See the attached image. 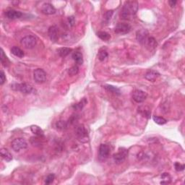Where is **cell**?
Returning a JSON list of instances; mask_svg holds the SVG:
<instances>
[{
    "mask_svg": "<svg viewBox=\"0 0 185 185\" xmlns=\"http://www.w3.org/2000/svg\"><path fill=\"white\" fill-rule=\"evenodd\" d=\"M87 104V101L85 99H83V100H82L81 101H80L78 104H74L72 107H73V108H74L75 110H81L82 108H83V107L85 106V105Z\"/></svg>",
    "mask_w": 185,
    "mask_h": 185,
    "instance_id": "cell-30",
    "label": "cell"
},
{
    "mask_svg": "<svg viewBox=\"0 0 185 185\" xmlns=\"http://www.w3.org/2000/svg\"><path fill=\"white\" fill-rule=\"evenodd\" d=\"M72 59L77 65H82L83 63V56L81 52L80 51H75L72 54Z\"/></svg>",
    "mask_w": 185,
    "mask_h": 185,
    "instance_id": "cell-19",
    "label": "cell"
},
{
    "mask_svg": "<svg viewBox=\"0 0 185 185\" xmlns=\"http://www.w3.org/2000/svg\"><path fill=\"white\" fill-rule=\"evenodd\" d=\"M1 62L3 66H5V67H7V66L8 65V64L10 63V61L8 60V57L6 56V55L5 54L4 51H3V49H1Z\"/></svg>",
    "mask_w": 185,
    "mask_h": 185,
    "instance_id": "cell-29",
    "label": "cell"
},
{
    "mask_svg": "<svg viewBox=\"0 0 185 185\" xmlns=\"http://www.w3.org/2000/svg\"><path fill=\"white\" fill-rule=\"evenodd\" d=\"M160 74L158 73V72L155 70H149L145 73V79L147 80L151 81V82H154L156 80V79L159 77Z\"/></svg>",
    "mask_w": 185,
    "mask_h": 185,
    "instance_id": "cell-15",
    "label": "cell"
},
{
    "mask_svg": "<svg viewBox=\"0 0 185 185\" xmlns=\"http://www.w3.org/2000/svg\"><path fill=\"white\" fill-rule=\"evenodd\" d=\"M33 78L35 83H44L46 80V73L45 71L43 69H35L34 72H33Z\"/></svg>",
    "mask_w": 185,
    "mask_h": 185,
    "instance_id": "cell-7",
    "label": "cell"
},
{
    "mask_svg": "<svg viewBox=\"0 0 185 185\" xmlns=\"http://www.w3.org/2000/svg\"><path fill=\"white\" fill-rule=\"evenodd\" d=\"M28 143L23 138H16L11 143V147L15 152H19L21 150L27 148Z\"/></svg>",
    "mask_w": 185,
    "mask_h": 185,
    "instance_id": "cell-2",
    "label": "cell"
},
{
    "mask_svg": "<svg viewBox=\"0 0 185 185\" xmlns=\"http://www.w3.org/2000/svg\"><path fill=\"white\" fill-rule=\"evenodd\" d=\"M12 88L15 90H19L25 94H30L33 91V88L31 85L28 83H21V84H15L12 85Z\"/></svg>",
    "mask_w": 185,
    "mask_h": 185,
    "instance_id": "cell-5",
    "label": "cell"
},
{
    "mask_svg": "<svg viewBox=\"0 0 185 185\" xmlns=\"http://www.w3.org/2000/svg\"><path fill=\"white\" fill-rule=\"evenodd\" d=\"M48 34L52 41H56L59 38V31L57 27L54 26H51L48 31Z\"/></svg>",
    "mask_w": 185,
    "mask_h": 185,
    "instance_id": "cell-12",
    "label": "cell"
},
{
    "mask_svg": "<svg viewBox=\"0 0 185 185\" xmlns=\"http://www.w3.org/2000/svg\"><path fill=\"white\" fill-rule=\"evenodd\" d=\"M11 52L12 54L19 58H23L25 55L24 51L17 46H13L11 49Z\"/></svg>",
    "mask_w": 185,
    "mask_h": 185,
    "instance_id": "cell-21",
    "label": "cell"
},
{
    "mask_svg": "<svg viewBox=\"0 0 185 185\" xmlns=\"http://www.w3.org/2000/svg\"><path fill=\"white\" fill-rule=\"evenodd\" d=\"M110 152H111L110 147L108 146V145H106V144H101L100 147H99V157H100L101 159H106V158L108 157V156H109Z\"/></svg>",
    "mask_w": 185,
    "mask_h": 185,
    "instance_id": "cell-10",
    "label": "cell"
},
{
    "mask_svg": "<svg viewBox=\"0 0 185 185\" xmlns=\"http://www.w3.org/2000/svg\"><path fill=\"white\" fill-rule=\"evenodd\" d=\"M104 88L106 89V90H108V91L113 92V93L117 94V95H120V90L118 88H117V87L113 86V85H105Z\"/></svg>",
    "mask_w": 185,
    "mask_h": 185,
    "instance_id": "cell-26",
    "label": "cell"
},
{
    "mask_svg": "<svg viewBox=\"0 0 185 185\" xmlns=\"http://www.w3.org/2000/svg\"><path fill=\"white\" fill-rule=\"evenodd\" d=\"M108 56V54L107 51L105 50V49H101V50L99 51V54H98V57H99V59L101 62L106 60V59H107Z\"/></svg>",
    "mask_w": 185,
    "mask_h": 185,
    "instance_id": "cell-27",
    "label": "cell"
},
{
    "mask_svg": "<svg viewBox=\"0 0 185 185\" xmlns=\"http://www.w3.org/2000/svg\"><path fill=\"white\" fill-rule=\"evenodd\" d=\"M168 3H169L170 6L171 7V8H174V7H175V5H177V2L175 1V0H174H174H171V1L168 2Z\"/></svg>",
    "mask_w": 185,
    "mask_h": 185,
    "instance_id": "cell-37",
    "label": "cell"
},
{
    "mask_svg": "<svg viewBox=\"0 0 185 185\" xmlns=\"http://www.w3.org/2000/svg\"><path fill=\"white\" fill-rule=\"evenodd\" d=\"M112 13H113V11H108L107 12H106V18L107 20L111 19Z\"/></svg>",
    "mask_w": 185,
    "mask_h": 185,
    "instance_id": "cell-36",
    "label": "cell"
},
{
    "mask_svg": "<svg viewBox=\"0 0 185 185\" xmlns=\"http://www.w3.org/2000/svg\"><path fill=\"white\" fill-rule=\"evenodd\" d=\"M148 37V32L145 29L140 30V31H138L136 33L137 40H138V41L140 43V44H142V45L145 44V43Z\"/></svg>",
    "mask_w": 185,
    "mask_h": 185,
    "instance_id": "cell-11",
    "label": "cell"
},
{
    "mask_svg": "<svg viewBox=\"0 0 185 185\" xmlns=\"http://www.w3.org/2000/svg\"><path fill=\"white\" fill-rule=\"evenodd\" d=\"M153 121L156 124H159V125H163V124H165L167 122L166 119H164L163 117H158V116H154V117H153Z\"/></svg>",
    "mask_w": 185,
    "mask_h": 185,
    "instance_id": "cell-28",
    "label": "cell"
},
{
    "mask_svg": "<svg viewBox=\"0 0 185 185\" xmlns=\"http://www.w3.org/2000/svg\"><path fill=\"white\" fill-rule=\"evenodd\" d=\"M55 179V176L54 174H50L47 176L45 179V184H50L53 182Z\"/></svg>",
    "mask_w": 185,
    "mask_h": 185,
    "instance_id": "cell-32",
    "label": "cell"
},
{
    "mask_svg": "<svg viewBox=\"0 0 185 185\" xmlns=\"http://www.w3.org/2000/svg\"><path fill=\"white\" fill-rule=\"evenodd\" d=\"M147 94L141 90H135L132 92V99L135 102L143 103L146 100Z\"/></svg>",
    "mask_w": 185,
    "mask_h": 185,
    "instance_id": "cell-8",
    "label": "cell"
},
{
    "mask_svg": "<svg viewBox=\"0 0 185 185\" xmlns=\"http://www.w3.org/2000/svg\"><path fill=\"white\" fill-rule=\"evenodd\" d=\"M31 130L33 134H35L37 137H41V138H44V131L41 129L38 126L32 125L31 127Z\"/></svg>",
    "mask_w": 185,
    "mask_h": 185,
    "instance_id": "cell-20",
    "label": "cell"
},
{
    "mask_svg": "<svg viewBox=\"0 0 185 185\" xmlns=\"http://www.w3.org/2000/svg\"><path fill=\"white\" fill-rule=\"evenodd\" d=\"M69 124L65 121H59L56 123V127L59 130H65L68 127Z\"/></svg>",
    "mask_w": 185,
    "mask_h": 185,
    "instance_id": "cell-23",
    "label": "cell"
},
{
    "mask_svg": "<svg viewBox=\"0 0 185 185\" xmlns=\"http://www.w3.org/2000/svg\"><path fill=\"white\" fill-rule=\"evenodd\" d=\"M5 15H6V16L9 19L15 20V19L20 18V17H22L23 13L21 12L17 11V10H9L5 12Z\"/></svg>",
    "mask_w": 185,
    "mask_h": 185,
    "instance_id": "cell-14",
    "label": "cell"
},
{
    "mask_svg": "<svg viewBox=\"0 0 185 185\" xmlns=\"http://www.w3.org/2000/svg\"><path fill=\"white\" fill-rule=\"evenodd\" d=\"M6 81V76H5V72L3 71H1L0 72V85H2Z\"/></svg>",
    "mask_w": 185,
    "mask_h": 185,
    "instance_id": "cell-34",
    "label": "cell"
},
{
    "mask_svg": "<svg viewBox=\"0 0 185 185\" xmlns=\"http://www.w3.org/2000/svg\"><path fill=\"white\" fill-rule=\"evenodd\" d=\"M78 72H79V67H78L77 65L72 66L71 68L69 69V71H68V73L70 76L76 75Z\"/></svg>",
    "mask_w": 185,
    "mask_h": 185,
    "instance_id": "cell-31",
    "label": "cell"
},
{
    "mask_svg": "<svg viewBox=\"0 0 185 185\" xmlns=\"http://www.w3.org/2000/svg\"><path fill=\"white\" fill-rule=\"evenodd\" d=\"M68 24L69 26H73L74 24V17L73 16H70V17H68Z\"/></svg>",
    "mask_w": 185,
    "mask_h": 185,
    "instance_id": "cell-35",
    "label": "cell"
},
{
    "mask_svg": "<svg viewBox=\"0 0 185 185\" xmlns=\"http://www.w3.org/2000/svg\"><path fill=\"white\" fill-rule=\"evenodd\" d=\"M21 45L24 46L26 49H31L34 48L37 44V39L35 36L33 35H27L21 39L20 41Z\"/></svg>",
    "mask_w": 185,
    "mask_h": 185,
    "instance_id": "cell-3",
    "label": "cell"
},
{
    "mask_svg": "<svg viewBox=\"0 0 185 185\" xmlns=\"http://www.w3.org/2000/svg\"><path fill=\"white\" fill-rule=\"evenodd\" d=\"M76 135H77L78 139L83 143H85L88 140V132L87 130L86 127L83 124L77 126L76 128Z\"/></svg>",
    "mask_w": 185,
    "mask_h": 185,
    "instance_id": "cell-4",
    "label": "cell"
},
{
    "mask_svg": "<svg viewBox=\"0 0 185 185\" xmlns=\"http://www.w3.org/2000/svg\"><path fill=\"white\" fill-rule=\"evenodd\" d=\"M97 35L99 38H101V40L103 41H108L110 38H111V35L105 31L98 32Z\"/></svg>",
    "mask_w": 185,
    "mask_h": 185,
    "instance_id": "cell-24",
    "label": "cell"
},
{
    "mask_svg": "<svg viewBox=\"0 0 185 185\" xmlns=\"http://www.w3.org/2000/svg\"><path fill=\"white\" fill-rule=\"evenodd\" d=\"M131 26L128 23H120L116 26L115 27V33L117 34H127V33H129L131 31Z\"/></svg>",
    "mask_w": 185,
    "mask_h": 185,
    "instance_id": "cell-6",
    "label": "cell"
},
{
    "mask_svg": "<svg viewBox=\"0 0 185 185\" xmlns=\"http://www.w3.org/2000/svg\"><path fill=\"white\" fill-rule=\"evenodd\" d=\"M57 51H58V54L61 57H65V56H67V55L69 54V53L72 51V49H69V48L67 47H63L59 49Z\"/></svg>",
    "mask_w": 185,
    "mask_h": 185,
    "instance_id": "cell-22",
    "label": "cell"
},
{
    "mask_svg": "<svg viewBox=\"0 0 185 185\" xmlns=\"http://www.w3.org/2000/svg\"><path fill=\"white\" fill-rule=\"evenodd\" d=\"M144 46H145L148 49L152 50V49H155L158 46V43L156 41V40L153 37H150L147 38L146 41H145Z\"/></svg>",
    "mask_w": 185,
    "mask_h": 185,
    "instance_id": "cell-16",
    "label": "cell"
},
{
    "mask_svg": "<svg viewBox=\"0 0 185 185\" xmlns=\"http://www.w3.org/2000/svg\"><path fill=\"white\" fill-rule=\"evenodd\" d=\"M138 10V4L135 1H128L124 3L122 8L121 17L124 20H132L134 18Z\"/></svg>",
    "mask_w": 185,
    "mask_h": 185,
    "instance_id": "cell-1",
    "label": "cell"
},
{
    "mask_svg": "<svg viewBox=\"0 0 185 185\" xmlns=\"http://www.w3.org/2000/svg\"><path fill=\"white\" fill-rule=\"evenodd\" d=\"M138 113L140 114H141L143 117H146L147 119H149L150 117L151 111L150 108L147 107V106H141L138 108Z\"/></svg>",
    "mask_w": 185,
    "mask_h": 185,
    "instance_id": "cell-17",
    "label": "cell"
},
{
    "mask_svg": "<svg viewBox=\"0 0 185 185\" xmlns=\"http://www.w3.org/2000/svg\"><path fill=\"white\" fill-rule=\"evenodd\" d=\"M162 181H161V184H169L171 181V177L168 173H163L161 175Z\"/></svg>",
    "mask_w": 185,
    "mask_h": 185,
    "instance_id": "cell-25",
    "label": "cell"
},
{
    "mask_svg": "<svg viewBox=\"0 0 185 185\" xmlns=\"http://www.w3.org/2000/svg\"><path fill=\"white\" fill-rule=\"evenodd\" d=\"M1 156L2 158L7 162H10L12 160V154L9 152L8 150H7V149L5 148L1 149Z\"/></svg>",
    "mask_w": 185,
    "mask_h": 185,
    "instance_id": "cell-18",
    "label": "cell"
},
{
    "mask_svg": "<svg viewBox=\"0 0 185 185\" xmlns=\"http://www.w3.org/2000/svg\"><path fill=\"white\" fill-rule=\"evenodd\" d=\"M41 11L45 15H54L56 12V9L50 3H45L43 5Z\"/></svg>",
    "mask_w": 185,
    "mask_h": 185,
    "instance_id": "cell-13",
    "label": "cell"
},
{
    "mask_svg": "<svg viewBox=\"0 0 185 185\" xmlns=\"http://www.w3.org/2000/svg\"><path fill=\"white\" fill-rule=\"evenodd\" d=\"M127 154H128L127 150H126V149H124V148H122V149L120 148L118 153L114 154V156H113L114 161L115 163H122V162H124V161H125L126 158H127Z\"/></svg>",
    "mask_w": 185,
    "mask_h": 185,
    "instance_id": "cell-9",
    "label": "cell"
},
{
    "mask_svg": "<svg viewBox=\"0 0 185 185\" xmlns=\"http://www.w3.org/2000/svg\"><path fill=\"white\" fill-rule=\"evenodd\" d=\"M174 166H175V169L177 171H183L184 169V164H181L180 163H175V164H174Z\"/></svg>",
    "mask_w": 185,
    "mask_h": 185,
    "instance_id": "cell-33",
    "label": "cell"
}]
</instances>
